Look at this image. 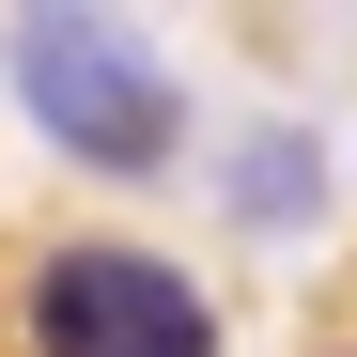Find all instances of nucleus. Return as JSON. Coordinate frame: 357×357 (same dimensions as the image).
<instances>
[{
	"label": "nucleus",
	"instance_id": "nucleus-1",
	"mask_svg": "<svg viewBox=\"0 0 357 357\" xmlns=\"http://www.w3.org/2000/svg\"><path fill=\"white\" fill-rule=\"evenodd\" d=\"M16 93L78 171H155L187 140V93L125 16H16Z\"/></svg>",
	"mask_w": 357,
	"mask_h": 357
},
{
	"label": "nucleus",
	"instance_id": "nucleus-2",
	"mask_svg": "<svg viewBox=\"0 0 357 357\" xmlns=\"http://www.w3.org/2000/svg\"><path fill=\"white\" fill-rule=\"evenodd\" d=\"M31 357H218V295L155 249H47L31 264Z\"/></svg>",
	"mask_w": 357,
	"mask_h": 357
}]
</instances>
